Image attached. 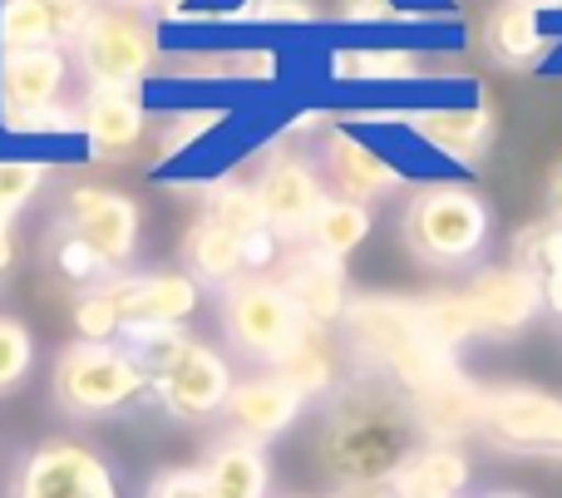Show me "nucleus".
I'll return each mask as SVG.
<instances>
[{"label": "nucleus", "instance_id": "47", "mask_svg": "<svg viewBox=\"0 0 562 498\" xmlns=\"http://www.w3.org/2000/svg\"><path fill=\"white\" fill-rule=\"evenodd\" d=\"M291 498H306V494H291Z\"/></svg>", "mask_w": 562, "mask_h": 498}, {"label": "nucleus", "instance_id": "8", "mask_svg": "<svg viewBox=\"0 0 562 498\" xmlns=\"http://www.w3.org/2000/svg\"><path fill=\"white\" fill-rule=\"evenodd\" d=\"M479 440L518 460H562V395L538 385H488Z\"/></svg>", "mask_w": 562, "mask_h": 498}, {"label": "nucleus", "instance_id": "5", "mask_svg": "<svg viewBox=\"0 0 562 498\" xmlns=\"http://www.w3.org/2000/svg\"><path fill=\"white\" fill-rule=\"evenodd\" d=\"M75 65L89 79V89H138L154 69H164V45H158L154 15L99 0L85 35L75 39Z\"/></svg>", "mask_w": 562, "mask_h": 498}, {"label": "nucleus", "instance_id": "23", "mask_svg": "<svg viewBox=\"0 0 562 498\" xmlns=\"http://www.w3.org/2000/svg\"><path fill=\"white\" fill-rule=\"evenodd\" d=\"M400 124L415 138H425L429 148H439L454 163H474L494 148V109L488 104H469V109H415L400 114Z\"/></svg>", "mask_w": 562, "mask_h": 498}, {"label": "nucleus", "instance_id": "16", "mask_svg": "<svg viewBox=\"0 0 562 498\" xmlns=\"http://www.w3.org/2000/svg\"><path fill=\"white\" fill-rule=\"evenodd\" d=\"M301 415H306V400H301V395L272 371L243 375V381L233 385V395H227V405H223L227 434H243V440L262 444V450L272 440H281Z\"/></svg>", "mask_w": 562, "mask_h": 498}, {"label": "nucleus", "instance_id": "26", "mask_svg": "<svg viewBox=\"0 0 562 498\" xmlns=\"http://www.w3.org/2000/svg\"><path fill=\"white\" fill-rule=\"evenodd\" d=\"M553 39L543 35V10L533 0H498L484 20V49L494 65L504 69H528L543 59Z\"/></svg>", "mask_w": 562, "mask_h": 498}, {"label": "nucleus", "instance_id": "40", "mask_svg": "<svg viewBox=\"0 0 562 498\" xmlns=\"http://www.w3.org/2000/svg\"><path fill=\"white\" fill-rule=\"evenodd\" d=\"M340 20L380 25V20H395V5H390V0H340Z\"/></svg>", "mask_w": 562, "mask_h": 498}, {"label": "nucleus", "instance_id": "41", "mask_svg": "<svg viewBox=\"0 0 562 498\" xmlns=\"http://www.w3.org/2000/svg\"><path fill=\"white\" fill-rule=\"evenodd\" d=\"M15 267V223L10 217H0V276Z\"/></svg>", "mask_w": 562, "mask_h": 498}, {"label": "nucleus", "instance_id": "21", "mask_svg": "<svg viewBox=\"0 0 562 498\" xmlns=\"http://www.w3.org/2000/svg\"><path fill=\"white\" fill-rule=\"evenodd\" d=\"M272 375H281V381H286L306 405H316V400L326 405L330 395L350 381V375H346V346H340L336 331L306 321L296 331V341L281 351V361L272 365Z\"/></svg>", "mask_w": 562, "mask_h": 498}, {"label": "nucleus", "instance_id": "14", "mask_svg": "<svg viewBox=\"0 0 562 498\" xmlns=\"http://www.w3.org/2000/svg\"><path fill=\"white\" fill-rule=\"evenodd\" d=\"M124 331L134 326H183L203 302V286L188 272H119L104 282Z\"/></svg>", "mask_w": 562, "mask_h": 498}, {"label": "nucleus", "instance_id": "37", "mask_svg": "<svg viewBox=\"0 0 562 498\" xmlns=\"http://www.w3.org/2000/svg\"><path fill=\"white\" fill-rule=\"evenodd\" d=\"M213 124H223V109H193V114L168 118V124L158 128V138H154V158H173V154H183V148H188V144H198V138H203Z\"/></svg>", "mask_w": 562, "mask_h": 498}, {"label": "nucleus", "instance_id": "3", "mask_svg": "<svg viewBox=\"0 0 562 498\" xmlns=\"http://www.w3.org/2000/svg\"><path fill=\"white\" fill-rule=\"evenodd\" d=\"M494 207L469 183H425L400 213V237L425 267H469L488 247Z\"/></svg>", "mask_w": 562, "mask_h": 498}, {"label": "nucleus", "instance_id": "28", "mask_svg": "<svg viewBox=\"0 0 562 498\" xmlns=\"http://www.w3.org/2000/svg\"><path fill=\"white\" fill-rule=\"evenodd\" d=\"M415 312H419V326H425L429 346L445 351V355H454V361H459V351H464L469 341H479V316H474V306H469L464 292L419 296Z\"/></svg>", "mask_w": 562, "mask_h": 498}, {"label": "nucleus", "instance_id": "34", "mask_svg": "<svg viewBox=\"0 0 562 498\" xmlns=\"http://www.w3.org/2000/svg\"><path fill=\"white\" fill-rule=\"evenodd\" d=\"M30 371H35V336L25 321L0 316V400L15 395L30 381Z\"/></svg>", "mask_w": 562, "mask_h": 498}, {"label": "nucleus", "instance_id": "31", "mask_svg": "<svg viewBox=\"0 0 562 498\" xmlns=\"http://www.w3.org/2000/svg\"><path fill=\"white\" fill-rule=\"evenodd\" d=\"M419 59L415 49H336L330 55V79H350V84H366V79H415Z\"/></svg>", "mask_w": 562, "mask_h": 498}, {"label": "nucleus", "instance_id": "43", "mask_svg": "<svg viewBox=\"0 0 562 498\" xmlns=\"http://www.w3.org/2000/svg\"><path fill=\"white\" fill-rule=\"evenodd\" d=\"M548 223H562V173L553 178V188H548Z\"/></svg>", "mask_w": 562, "mask_h": 498}, {"label": "nucleus", "instance_id": "20", "mask_svg": "<svg viewBox=\"0 0 562 498\" xmlns=\"http://www.w3.org/2000/svg\"><path fill=\"white\" fill-rule=\"evenodd\" d=\"M65 84H69L65 49H0V114L59 109Z\"/></svg>", "mask_w": 562, "mask_h": 498}, {"label": "nucleus", "instance_id": "44", "mask_svg": "<svg viewBox=\"0 0 562 498\" xmlns=\"http://www.w3.org/2000/svg\"><path fill=\"white\" fill-rule=\"evenodd\" d=\"M104 5H119V10H138V15H154L164 0H104Z\"/></svg>", "mask_w": 562, "mask_h": 498}, {"label": "nucleus", "instance_id": "22", "mask_svg": "<svg viewBox=\"0 0 562 498\" xmlns=\"http://www.w3.org/2000/svg\"><path fill=\"white\" fill-rule=\"evenodd\" d=\"M203 223L223 227V233H233L237 242L247 247V267H252V276H262V267L277 262L281 242L272 237V227H267V213H262V203H257V188L233 183V178L213 183L203 193Z\"/></svg>", "mask_w": 562, "mask_h": 498}, {"label": "nucleus", "instance_id": "45", "mask_svg": "<svg viewBox=\"0 0 562 498\" xmlns=\"http://www.w3.org/2000/svg\"><path fill=\"white\" fill-rule=\"evenodd\" d=\"M336 498H390V489H360V494H336Z\"/></svg>", "mask_w": 562, "mask_h": 498}, {"label": "nucleus", "instance_id": "32", "mask_svg": "<svg viewBox=\"0 0 562 498\" xmlns=\"http://www.w3.org/2000/svg\"><path fill=\"white\" fill-rule=\"evenodd\" d=\"M49 267H55V272H59V282H69L79 296H85V292H94L99 282H109V276H114L104 262H99L94 252H89L85 242H79L75 233H69V227H59V233L49 237Z\"/></svg>", "mask_w": 562, "mask_h": 498}, {"label": "nucleus", "instance_id": "33", "mask_svg": "<svg viewBox=\"0 0 562 498\" xmlns=\"http://www.w3.org/2000/svg\"><path fill=\"white\" fill-rule=\"evenodd\" d=\"M514 267L538 282L562 276V223H533L514 237Z\"/></svg>", "mask_w": 562, "mask_h": 498}, {"label": "nucleus", "instance_id": "18", "mask_svg": "<svg viewBox=\"0 0 562 498\" xmlns=\"http://www.w3.org/2000/svg\"><path fill=\"white\" fill-rule=\"evenodd\" d=\"M79 134L99 163L134 158L148 138V114L138 89H89V99L79 104Z\"/></svg>", "mask_w": 562, "mask_h": 498}, {"label": "nucleus", "instance_id": "29", "mask_svg": "<svg viewBox=\"0 0 562 498\" xmlns=\"http://www.w3.org/2000/svg\"><path fill=\"white\" fill-rule=\"evenodd\" d=\"M370 227H375L370 207L346 203V197H326V207L316 213V223H311V233H306V247H316V252L346 262V257L370 237Z\"/></svg>", "mask_w": 562, "mask_h": 498}, {"label": "nucleus", "instance_id": "9", "mask_svg": "<svg viewBox=\"0 0 562 498\" xmlns=\"http://www.w3.org/2000/svg\"><path fill=\"white\" fill-rule=\"evenodd\" d=\"M237 375H233V361H227L217 346L207 341H188L164 371L148 381V400L178 425H198V420H213L223 415L227 395H233Z\"/></svg>", "mask_w": 562, "mask_h": 498}, {"label": "nucleus", "instance_id": "46", "mask_svg": "<svg viewBox=\"0 0 562 498\" xmlns=\"http://www.w3.org/2000/svg\"><path fill=\"white\" fill-rule=\"evenodd\" d=\"M488 498H524V494H488Z\"/></svg>", "mask_w": 562, "mask_h": 498}, {"label": "nucleus", "instance_id": "6", "mask_svg": "<svg viewBox=\"0 0 562 498\" xmlns=\"http://www.w3.org/2000/svg\"><path fill=\"white\" fill-rule=\"evenodd\" d=\"M217 321H223L233 355L262 365V371H272L281 351L306 326L301 312L291 306V296L281 292L277 276H243V282H233L223 292V302H217Z\"/></svg>", "mask_w": 562, "mask_h": 498}, {"label": "nucleus", "instance_id": "4", "mask_svg": "<svg viewBox=\"0 0 562 498\" xmlns=\"http://www.w3.org/2000/svg\"><path fill=\"white\" fill-rule=\"evenodd\" d=\"M148 395L144 365L128 355L124 341H69L49 365V400L69 420H104V415L128 410Z\"/></svg>", "mask_w": 562, "mask_h": 498}, {"label": "nucleus", "instance_id": "24", "mask_svg": "<svg viewBox=\"0 0 562 498\" xmlns=\"http://www.w3.org/2000/svg\"><path fill=\"white\" fill-rule=\"evenodd\" d=\"M203 479L207 498H272V460L262 444L243 440V434H223L203 460Z\"/></svg>", "mask_w": 562, "mask_h": 498}, {"label": "nucleus", "instance_id": "42", "mask_svg": "<svg viewBox=\"0 0 562 498\" xmlns=\"http://www.w3.org/2000/svg\"><path fill=\"white\" fill-rule=\"evenodd\" d=\"M543 306L562 321V276H548L543 282Z\"/></svg>", "mask_w": 562, "mask_h": 498}, {"label": "nucleus", "instance_id": "2", "mask_svg": "<svg viewBox=\"0 0 562 498\" xmlns=\"http://www.w3.org/2000/svg\"><path fill=\"white\" fill-rule=\"evenodd\" d=\"M340 346L360 375H380L405 395H419L429 381L459 365L454 355L429 346L415 302H405V296H350V312L340 321Z\"/></svg>", "mask_w": 562, "mask_h": 498}, {"label": "nucleus", "instance_id": "12", "mask_svg": "<svg viewBox=\"0 0 562 498\" xmlns=\"http://www.w3.org/2000/svg\"><path fill=\"white\" fill-rule=\"evenodd\" d=\"M316 168H321V178H326L330 197H346V203H360V207L380 203V197H390L405 183V173H400L375 144L350 134V128H326V134H321Z\"/></svg>", "mask_w": 562, "mask_h": 498}, {"label": "nucleus", "instance_id": "30", "mask_svg": "<svg viewBox=\"0 0 562 498\" xmlns=\"http://www.w3.org/2000/svg\"><path fill=\"white\" fill-rule=\"evenodd\" d=\"M168 69L193 79H272L277 49H203L188 59H168Z\"/></svg>", "mask_w": 562, "mask_h": 498}, {"label": "nucleus", "instance_id": "19", "mask_svg": "<svg viewBox=\"0 0 562 498\" xmlns=\"http://www.w3.org/2000/svg\"><path fill=\"white\" fill-rule=\"evenodd\" d=\"M409 410H415L425 444H464L469 434H479V420H484V385L469 381L454 365L419 395H409Z\"/></svg>", "mask_w": 562, "mask_h": 498}, {"label": "nucleus", "instance_id": "27", "mask_svg": "<svg viewBox=\"0 0 562 498\" xmlns=\"http://www.w3.org/2000/svg\"><path fill=\"white\" fill-rule=\"evenodd\" d=\"M178 257H183V272L193 276L198 286H217V292H227L233 282L252 276V267H247V247L237 242L233 233H223V227L203 223V217L183 233Z\"/></svg>", "mask_w": 562, "mask_h": 498}, {"label": "nucleus", "instance_id": "7", "mask_svg": "<svg viewBox=\"0 0 562 498\" xmlns=\"http://www.w3.org/2000/svg\"><path fill=\"white\" fill-rule=\"evenodd\" d=\"M5 498H124L119 474L94 444L55 434L25 450L10 469Z\"/></svg>", "mask_w": 562, "mask_h": 498}, {"label": "nucleus", "instance_id": "10", "mask_svg": "<svg viewBox=\"0 0 562 498\" xmlns=\"http://www.w3.org/2000/svg\"><path fill=\"white\" fill-rule=\"evenodd\" d=\"M109 272H124L138 252V233H144V217H138V203L119 188H104V183H79L69 188L65 197V223Z\"/></svg>", "mask_w": 562, "mask_h": 498}, {"label": "nucleus", "instance_id": "35", "mask_svg": "<svg viewBox=\"0 0 562 498\" xmlns=\"http://www.w3.org/2000/svg\"><path fill=\"white\" fill-rule=\"evenodd\" d=\"M193 341V336L183 331V326H134V331H124V346L128 355H134L138 365H144V375L154 381L158 371H164L168 361H173L183 346Z\"/></svg>", "mask_w": 562, "mask_h": 498}, {"label": "nucleus", "instance_id": "25", "mask_svg": "<svg viewBox=\"0 0 562 498\" xmlns=\"http://www.w3.org/2000/svg\"><path fill=\"white\" fill-rule=\"evenodd\" d=\"M474 484L464 444H419L390 479V498H464Z\"/></svg>", "mask_w": 562, "mask_h": 498}, {"label": "nucleus", "instance_id": "11", "mask_svg": "<svg viewBox=\"0 0 562 498\" xmlns=\"http://www.w3.org/2000/svg\"><path fill=\"white\" fill-rule=\"evenodd\" d=\"M252 188H257V203H262L272 237L277 242H296V247L306 242L311 223H316V213L330 197L316 158H301V154H277Z\"/></svg>", "mask_w": 562, "mask_h": 498}, {"label": "nucleus", "instance_id": "36", "mask_svg": "<svg viewBox=\"0 0 562 498\" xmlns=\"http://www.w3.org/2000/svg\"><path fill=\"white\" fill-rule=\"evenodd\" d=\"M49 168L35 163V158H0V217L15 223V213L40 193Z\"/></svg>", "mask_w": 562, "mask_h": 498}, {"label": "nucleus", "instance_id": "38", "mask_svg": "<svg viewBox=\"0 0 562 498\" xmlns=\"http://www.w3.org/2000/svg\"><path fill=\"white\" fill-rule=\"evenodd\" d=\"M237 20H262V25H316V0H247Z\"/></svg>", "mask_w": 562, "mask_h": 498}, {"label": "nucleus", "instance_id": "17", "mask_svg": "<svg viewBox=\"0 0 562 498\" xmlns=\"http://www.w3.org/2000/svg\"><path fill=\"white\" fill-rule=\"evenodd\" d=\"M99 0H0V49H69Z\"/></svg>", "mask_w": 562, "mask_h": 498}, {"label": "nucleus", "instance_id": "1", "mask_svg": "<svg viewBox=\"0 0 562 498\" xmlns=\"http://www.w3.org/2000/svg\"><path fill=\"white\" fill-rule=\"evenodd\" d=\"M409 395L380 375H350L326 405L316 430V464L340 494L390 489L405 460L419 450Z\"/></svg>", "mask_w": 562, "mask_h": 498}, {"label": "nucleus", "instance_id": "39", "mask_svg": "<svg viewBox=\"0 0 562 498\" xmlns=\"http://www.w3.org/2000/svg\"><path fill=\"white\" fill-rule=\"evenodd\" d=\"M144 498H207L203 464H173V469H158L144 484Z\"/></svg>", "mask_w": 562, "mask_h": 498}, {"label": "nucleus", "instance_id": "13", "mask_svg": "<svg viewBox=\"0 0 562 498\" xmlns=\"http://www.w3.org/2000/svg\"><path fill=\"white\" fill-rule=\"evenodd\" d=\"M464 296L479 316V336H488V341H514V336H524L528 326L548 312L543 282L528 276V272H518L514 262L474 272L469 286H464Z\"/></svg>", "mask_w": 562, "mask_h": 498}, {"label": "nucleus", "instance_id": "15", "mask_svg": "<svg viewBox=\"0 0 562 498\" xmlns=\"http://www.w3.org/2000/svg\"><path fill=\"white\" fill-rule=\"evenodd\" d=\"M277 282H281V292L291 296V306L301 312V321L340 331V321H346V312H350L346 262H336V257H326V252H316V247L301 242L296 252L281 257Z\"/></svg>", "mask_w": 562, "mask_h": 498}]
</instances>
